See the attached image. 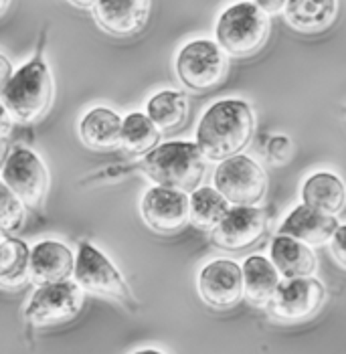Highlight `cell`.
Returning a JSON list of instances; mask_svg holds the SVG:
<instances>
[{"label":"cell","mask_w":346,"mask_h":354,"mask_svg":"<svg viewBox=\"0 0 346 354\" xmlns=\"http://www.w3.org/2000/svg\"><path fill=\"white\" fill-rule=\"evenodd\" d=\"M148 118L156 124V128L162 132L174 130L185 124L188 115V104L185 93L174 91V89H164L158 91L148 100L146 106Z\"/></svg>","instance_id":"obj_24"},{"label":"cell","mask_w":346,"mask_h":354,"mask_svg":"<svg viewBox=\"0 0 346 354\" xmlns=\"http://www.w3.org/2000/svg\"><path fill=\"white\" fill-rule=\"evenodd\" d=\"M229 201L211 187H199L190 194L188 221L205 231H213L215 227L229 213Z\"/></svg>","instance_id":"obj_23"},{"label":"cell","mask_w":346,"mask_h":354,"mask_svg":"<svg viewBox=\"0 0 346 354\" xmlns=\"http://www.w3.org/2000/svg\"><path fill=\"white\" fill-rule=\"evenodd\" d=\"M190 196L185 191L168 189V187H152L142 196L140 213L150 229L156 233H176L188 221Z\"/></svg>","instance_id":"obj_12"},{"label":"cell","mask_w":346,"mask_h":354,"mask_svg":"<svg viewBox=\"0 0 346 354\" xmlns=\"http://www.w3.org/2000/svg\"><path fill=\"white\" fill-rule=\"evenodd\" d=\"M269 259L282 273L284 279L310 277L316 272V255L308 243L293 239L290 235H280L271 241Z\"/></svg>","instance_id":"obj_18"},{"label":"cell","mask_w":346,"mask_h":354,"mask_svg":"<svg viewBox=\"0 0 346 354\" xmlns=\"http://www.w3.org/2000/svg\"><path fill=\"white\" fill-rule=\"evenodd\" d=\"M78 257L71 249L53 239H45L30 249V281L37 286L65 281L75 273Z\"/></svg>","instance_id":"obj_15"},{"label":"cell","mask_w":346,"mask_h":354,"mask_svg":"<svg viewBox=\"0 0 346 354\" xmlns=\"http://www.w3.org/2000/svg\"><path fill=\"white\" fill-rule=\"evenodd\" d=\"M75 281L85 292L118 300L126 306L134 304V296L120 270L107 259L106 255L89 241H81L75 261Z\"/></svg>","instance_id":"obj_8"},{"label":"cell","mask_w":346,"mask_h":354,"mask_svg":"<svg viewBox=\"0 0 346 354\" xmlns=\"http://www.w3.org/2000/svg\"><path fill=\"white\" fill-rule=\"evenodd\" d=\"M12 115L6 111V109L2 108V138L6 140V136H8V132H10V128H12Z\"/></svg>","instance_id":"obj_31"},{"label":"cell","mask_w":346,"mask_h":354,"mask_svg":"<svg viewBox=\"0 0 346 354\" xmlns=\"http://www.w3.org/2000/svg\"><path fill=\"white\" fill-rule=\"evenodd\" d=\"M174 69L187 89L205 93L225 80L227 57L219 43L209 39H194L179 51Z\"/></svg>","instance_id":"obj_6"},{"label":"cell","mask_w":346,"mask_h":354,"mask_svg":"<svg viewBox=\"0 0 346 354\" xmlns=\"http://www.w3.org/2000/svg\"><path fill=\"white\" fill-rule=\"evenodd\" d=\"M213 187L231 205L255 207L266 196L267 176L253 158L237 154L219 162L213 174Z\"/></svg>","instance_id":"obj_7"},{"label":"cell","mask_w":346,"mask_h":354,"mask_svg":"<svg viewBox=\"0 0 346 354\" xmlns=\"http://www.w3.org/2000/svg\"><path fill=\"white\" fill-rule=\"evenodd\" d=\"M330 251L336 259V263L346 270V225H340L336 233L330 239Z\"/></svg>","instance_id":"obj_28"},{"label":"cell","mask_w":346,"mask_h":354,"mask_svg":"<svg viewBox=\"0 0 346 354\" xmlns=\"http://www.w3.org/2000/svg\"><path fill=\"white\" fill-rule=\"evenodd\" d=\"M2 196V207H0V227L4 235L17 233L23 223H25V203L10 191L6 185H2L0 189Z\"/></svg>","instance_id":"obj_26"},{"label":"cell","mask_w":346,"mask_h":354,"mask_svg":"<svg viewBox=\"0 0 346 354\" xmlns=\"http://www.w3.org/2000/svg\"><path fill=\"white\" fill-rule=\"evenodd\" d=\"M282 286V273L271 259L264 255H251L243 263V290L245 300L253 306L267 308Z\"/></svg>","instance_id":"obj_17"},{"label":"cell","mask_w":346,"mask_h":354,"mask_svg":"<svg viewBox=\"0 0 346 354\" xmlns=\"http://www.w3.org/2000/svg\"><path fill=\"white\" fill-rule=\"evenodd\" d=\"M2 185L15 192L28 209H39L49 192V172L41 158L28 148H15L4 156Z\"/></svg>","instance_id":"obj_9"},{"label":"cell","mask_w":346,"mask_h":354,"mask_svg":"<svg viewBox=\"0 0 346 354\" xmlns=\"http://www.w3.org/2000/svg\"><path fill=\"white\" fill-rule=\"evenodd\" d=\"M269 35V19L255 2H235L221 12L215 37L221 49L231 57L257 53Z\"/></svg>","instance_id":"obj_4"},{"label":"cell","mask_w":346,"mask_h":354,"mask_svg":"<svg viewBox=\"0 0 346 354\" xmlns=\"http://www.w3.org/2000/svg\"><path fill=\"white\" fill-rule=\"evenodd\" d=\"M160 130L156 124L148 118V113H130L124 118L122 126V148L128 154H148L158 146Z\"/></svg>","instance_id":"obj_25"},{"label":"cell","mask_w":346,"mask_h":354,"mask_svg":"<svg viewBox=\"0 0 346 354\" xmlns=\"http://www.w3.org/2000/svg\"><path fill=\"white\" fill-rule=\"evenodd\" d=\"M83 301V288L78 281L65 279L45 283L33 292L25 308V318L35 328L61 326L80 316Z\"/></svg>","instance_id":"obj_5"},{"label":"cell","mask_w":346,"mask_h":354,"mask_svg":"<svg viewBox=\"0 0 346 354\" xmlns=\"http://www.w3.org/2000/svg\"><path fill=\"white\" fill-rule=\"evenodd\" d=\"M205 160L197 142H164L144 156L142 168L160 187L192 192L203 183Z\"/></svg>","instance_id":"obj_3"},{"label":"cell","mask_w":346,"mask_h":354,"mask_svg":"<svg viewBox=\"0 0 346 354\" xmlns=\"http://www.w3.org/2000/svg\"><path fill=\"white\" fill-rule=\"evenodd\" d=\"M338 15L336 0H288L284 17L298 32H322L334 23Z\"/></svg>","instance_id":"obj_20"},{"label":"cell","mask_w":346,"mask_h":354,"mask_svg":"<svg viewBox=\"0 0 346 354\" xmlns=\"http://www.w3.org/2000/svg\"><path fill=\"white\" fill-rule=\"evenodd\" d=\"M30 279V249L25 241L4 235L0 245V283L6 290L23 288Z\"/></svg>","instance_id":"obj_22"},{"label":"cell","mask_w":346,"mask_h":354,"mask_svg":"<svg viewBox=\"0 0 346 354\" xmlns=\"http://www.w3.org/2000/svg\"><path fill=\"white\" fill-rule=\"evenodd\" d=\"M197 290L209 308L231 310L245 298L243 268L231 259H215L199 273Z\"/></svg>","instance_id":"obj_11"},{"label":"cell","mask_w":346,"mask_h":354,"mask_svg":"<svg viewBox=\"0 0 346 354\" xmlns=\"http://www.w3.org/2000/svg\"><path fill=\"white\" fill-rule=\"evenodd\" d=\"M8 4H10V0H2V15L6 12V8H8Z\"/></svg>","instance_id":"obj_34"},{"label":"cell","mask_w":346,"mask_h":354,"mask_svg":"<svg viewBox=\"0 0 346 354\" xmlns=\"http://www.w3.org/2000/svg\"><path fill=\"white\" fill-rule=\"evenodd\" d=\"M267 156L273 164H284L292 156V142L288 136H273L267 142Z\"/></svg>","instance_id":"obj_27"},{"label":"cell","mask_w":346,"mask_h":354,"mask_svg":"<svg viewBox=\"0 0 346 354\" xmlns=\"http://www.w3.org/2000/svg\"><path fill=\"white\" fill-rule=\"evenodd\" d=\"M255 118L247 102L221 100L207 109L197 126V146L211 162L237 156L251 142Z\"/></svg>","instance_id":"obj_1"},{"label":"cell","mask_w":346,"mask_h":354,"mask_svg":"<svg viewBox=\"0 0 346 354\" xmlns=\"http://www.w3.org/2000/svg\"><path fill=\"white\" fill-rule=\"evenodd\" d=\"M134 354H166L162 351H156V348H142V351H136Z\"/></svg>","instance_id":"obj_33"},{"label":"cell","mask_w":346,"mask_h":354,"mask_svg":"<svg viewBox=\"0 0 346 354\" xmlns=\"http://www.w3.org/2000/svg\"><path fill=\"white\" fill-rule=\"evenodd\" d=\"M326 301V290L316 277L284 279L275 298L267 306L271 316L286 324H300L314 318Z\"/></svg>","instance_id":"obj_10"},{"label":"cell","mask_w":346,"mask_h":354,"mask_svg":"<svg viewBox=\"0 0 346 354\" xmlns=\"http://www.w3.org/2000/svg\"><path fill=\"white\" fill-rule=\"evenodd\" d=\"M266 225V213L262 209L235 205L213 229L215 245L227 251H241L251 247L264 235Z\"/></svg>","instance_id":"obj_13"},{"label":"cell","mask_w":346,"mask_h":354,"mask_svg":"<svg viewBox=\"0 0 346 354\" xmlns=\"http://www.w3.org/2000/svg\"><path fill=\"white\" fill-rule=\"evenodd\" d=\"M0 65H2V85H6L15 73H12V67H10V63H8V59L4 55H0Z\"/></svg>","instance_id":"obj_30"},{"label":"cell","mask_w":346,"mask_h":354,"mask_svg":"<svg viewBox=\"0 0 346 354\" xmlns=\"http://www.w3.org/2000/svg\"><path fill=\"white\" fill-rule=\"evenodd\" d=\"M260 8H264L267 15H273V12H280L286 8L288 0H253Z\"/></svg>","instance_id":"obj_29"},{"label":"cell","mask_w":346,"mask_h":354,"mask_svg":"<svg viewBox=\"0 0 346 354\" xmlns=\"http://www.w3.org/2000/svg\"><path fill=\"white\" fill-rule=\"evenodd\" d=\"M302 198L308 207H314L328 215H336L345 207L346 187L332 172H316L304 183Z\"/></svg>","instance_id":"obj_21"},{"label":"cell","mask_w":346,"mask_h":354,"mask_svg":"<svg viewBox=\"0 0 346 354\" xmlns=\"http://www.w3.org/2000/svg\"><path fill=\"white\" fill-rule=\"evenodd\" d=\"M53 75L41 55L33 57L15 71L10 82L2 85L0 100L15 124H37L53 106Z\"/></svg>","instance_id":"obj_2"},{"label":"cell","mask_w":346,"mask_h":354,"mask_svg":"<svg viewBox=\"0 0 346 354\" xmlns=\"http://www.w3.org/2000/svg\"><path fill=\"white\" fill-rule=\"evenodd\" d=\"M71 4H75V6H81V8H87V6H95L98 4V0H69Z\"/></svg>","instance_id":"obj_32"},{"label":"cell","mask_w":346,"mask_h":354,"mask_svg":"<svg viewBox=\"0 0 346 354\" xmlns=\"http://www.w3.org/2000/svg\"><path fill=\"white\" fill-rule=\"evenodd\" d=\"M338 221L334 215L322 213L314 207H308L306 203L295 207L288 217L284 218L280 227V235H290L293 239H300L308 245H324L330 243L332 235L338 229Z\"/></svg>","instance_id":"obj_16"},{"label":"cell","mask_w":346,"mask_h":354,"mask_svg":"<svg viewBox=\"0 0 346 354\" xmlns=\"http://www.w3.org/2000/svg\"><path fill=\"white\" fill-rule=\"evenodd\" d=\"M93 17L109 35L132 37L148 23L150 0H98Z\"/></svg>","instance_id":"obj_14"},{"label":"cell","mask_w":346,"mask_h":354,"mask_svg":"<svg viewBox=\"0 0 346 354\" xmlns=\"http://www.w3.org/2000/svg\"><path fill=\"white\" fill-rule=\"evenodd\" d=\"M124 120L109 108L89 109L80 124V136L91 150H113L122 146Z\"/></svg>","instance_id":"obj_19"}]
</instances>
